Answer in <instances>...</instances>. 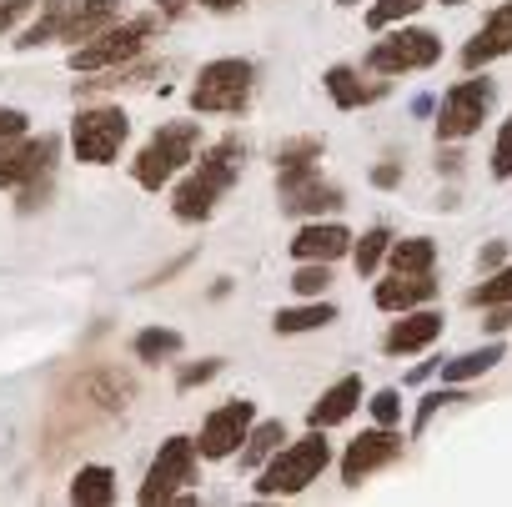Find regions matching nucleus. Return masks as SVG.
I'll list each match as a JSON object with an SVG mask.
<instances>
[{
	"instance_id": "obj_9",
	"label": "nucleus",
	"mask_w": 512,
	"mask_h": 507,
	"mask_svg": "<svg viewBox=\"0 0 512 507\" xmlns=\"http://www.w3.org/2000/svg\"><path fill=\"white\" fill-rule=\"evenodd\" d=\"M196 472H201V452H196V437H166L161 447H156V457H151V467H146V477H141V487H136V502L141 507H161V502H176L191 482H196Z\"/></svg>"
},
{
	"instance_id": "obj_42",
	"label": "nucleus",
	"mask_w": 512,
	"mask_h": 507,
	"mask_svg": "<svg viewBox=\"0 0 512 507\" xmlns=\"http://www.w3.org/2000/svg\"><path fill=\"white\" fill-rule=\"evenodd\" d=\"M201 11H211V16H231V11H241L246 0H196Z\"/></svg>"
},
{
	"instance_id": "obj_13",
	"label": "nucleus",
	"mask_w": 512,
	"mask_h": 507,
	"mask_svg": "<svg viewBox=\"0 0 512 507\" xmlns=\"http://www.w3.org/2000/svg\"><path fill=\"white\" fill-rule=\"evenodd\" d=\"M56 156H61V136H26L16 146H0V191H26L41 176H56Z\"/></svg>"
},
{
	"instance_id": "obj_38",
	"label": "nucleus",
	"mask_w": 512,
	"mask_h": 507,
	"mask_svg": "<svg viewBox=\"0 0 512 507\" xmlns=\"http://www.w3.org/2000/svg\"><path fill=\"white\" fill-rule=\"evenodd\" d=\"M477 267H482V277L497 272V267H507V241H487V246L477 251Z\"/></svg>"
},
{
	"instance_id": "obj_39",
	"label": "nucleus",
	"mask_w": 512,
	"mask_h": 507,
	"mask_svg": "<svg viewBox=\"0 0 512 507\" xmlns=\"http://www.w3.org/2000/svg\"><path fill=\"white\" fill-rule=\"evenodd\" d=\"M372 186H377V191L402 186V161H382V166H372Z\"/></svg>"
},
{
	"instance_id": "obj_24",
	"label": "nucleus",
	"mask_w": 512,
	"mask_h": 507,
	"mask_svg": "<svg viewBox=\"0 0 512 507\" xmlns=\"http://www.w3.org/2000/svg\"><path fill=\"white\" fill-rule=\"evenodd\" d=\"M387 272H407V277H432L437 272V241L432 236H402L387 251Z\"/></svg>"
},
{
	"instance_id": "obj_10",
	"label": "nucleus",
	"mask_w": 512,
	"mask_h": 507,
	"mask_svg": "<svg viewBox=\"0 0 512 507\" xmlns=\"http://www.w3.org/2000/svg\"><path fill=\"white\" fill-rule=\"evenodd\" d=\"M407 457V437L397 432V427H367V432H357L347 447H342V462H337V472H342V487H367L377 472H387V467H397Z\"/></svg>"
},
{
	"instance_id": "obj_7",
	"label": "nucleus",
	"mask_w": 512,
	"mask_h": 507,
	"mask_svg": "<svg viewBox=\"0 0 512 507\" xmlns=\"http://www.w3.org/2000/svg\"><path fill=\"white\" fill-rule=\"evenodd\" d=\"M492 101H497V86H492L482 71H467L462 81H452V86L442 91L437 121H432L437 141H442V146H462L467 136H477V131L487 126V116H492Z\"/></svg>"
},
{
	"instance_id": "obj_28",
	"label": "nucleus",
	"mask_w": 512,
	"mask_h": 507,
	"mask_svg": "<svg viewBox=\"0 0 512 507\" xmlns=\"http://www.w3.org/2000/svg\"><path fill=\"white\" fill-rule=\"evenodd\" d=\"M452 402H467V387H452V382H442L437 392H427V397L417 402V412H412V432H407V437L417 442V437L427 432V422H432L442 407H452Z\"/></svg>"
},
{
	"instance_id": "obj_43",
	"label": "nucleus",
	"mask_w": 512,
	"mask_h": 507,
	"mask_svg": "<svg viewBox=\"0 0 512 507\" xmlns=\"http://www.w3.org/2000/svg\"><path fill=\"white\" fill-rule=\"evenodd\" d=\"M432 372H442V367H437V362H417V367L407 372V387H422V382H427Z\"/></svg>"
},
{
	"instance_id": "obj_32",
	"label": "nucleus",
	"mask_w": 512,
	"mask_h": 507,
	"mask_svg": "<svg viewBox=\"0 0 512 507\" xmlns=\"http://www.w3.org/2000/svg\"><path fill=\"white\" fill-rule=\"evenodd\" d=\"M292 292L297 297H327L332 292V262H297Z\"/></svg>"
},
{
	"instance_id": "obj_25",
	"label": "nucleus",
	"mask_w": 512,
	"mask_h": 507,
	"mask_svg": "<svg viewBox=\"0 0 512 507\" xmlns=\"http://www.w3.org/2000/svg\"><path fill=\"white\" fill-rule=\"evenodd\" d=\"M71 502L76 507H111L116 502V472L106 462H86L71 477Z\"/></svg>"
},
{
	"instance_id": "obj_33",
	"label": "nucleus",
	"mask_w": 512,
	"mask_h": 507,
	"mask_svg": "<svg viewBox=\"0 0 512 507\" xmlns=\"http://www.w3.org/2000/svg\"><path fill=\"white\" fill-rule=\"evenodd\" d=\"M367 412H372V422H377V427H397V422L407 417L402 387H382V392H372V397H367Z\"/></svg>"
},
{
	"instance_id": "obj_37",
	"label": "nucleus",
	"mask_w": 512,
	"mask_h": 507,
	"mask_svg": "<svg viewBox=\"0 0 512 507\" xmlns=\"http://www.w3.org/2000/svg\"><path fill=\"white\" fill-rule=\"evenodd\" d=\"M216 372H221V357H206V362H191V367H186V372L176 377V387H181V392H191V387H206V382H211Z\"/></svg>"
},
{
	"instance_id": "obj_16",
	"label": "nucleus",
	"mask_w": 512,
	"mask_h": 507,
	"mask_svg": "<svg viewBox=\"0 0 512 507\" xmlns=\"http://www.w3.org/2000/svg\"><path fill=\"white\" fill-rule=\"evenodd\" d=\"M437 337H442V312L412 307V312H397V322L382 332V352L387 357H422L427 347H437Z\"/></svg>"
},
{
	"instance_id": "obj_2",
	"label": "nucleus",
	"mask_w": 512,
	"mask_h": 507,
	"mask_svg": "<svg viewBox=\"0 0 512 507\" xmlns=\"http://www.w3.org/2000/svg\"><path fill=\"white\" fill-rule=\"evenodd\" d=\"M327 467H332L327 427H307L302 437H292V442H287L262 472H256L251 492H256V497H297V492H307Z\"/></svg>"
},
{
	"instance_id": "obj_22",
	"label": "nucleus",
	"mask_w": 512,
	"mask_h": 507,
	"mask_svg": "<svg viewBox=\"0 0 512 507\" xmlns=\"http://www.w3.org/2000/svg\"><path fill=\"white\" fill-rule=\"evenodd\" d=\"M322 86H327V96H332L337 111H362V106H372L382 96V86H367V76L357 66H327Z\"/></svg>"
},
{
	"instance_id": "obj_21",
	"label": "nucleus",
	"mask_w": 512,
	"mask_h": 507,
	"mask_svg": "<svg viewBox=\"0 0 512 507\" xmlns=\"http://www.w3.org/2000/svg\"><path fill=\"white\" fill-rule=\"evenodd\" d=\"M287 442H292V437H287V422H277V417L256 422V427L246 432V447L236 452L241 472H251V477H256V472H262V467H267V462H272V457L287 447Z\"/></svg>"
},
{
	"instance_id": "obj_29",
	"label": "nucleus",
	"mask_w": 512,
	"mask_h": 507,
	"mask_svg": "<svg viewBox=\"0 0 512 507\" xmlns=\"http://www.w3.org/2000/svg\"><path fill=\"white\" fill-rule=\"evenodd\" d=\"M322 156H327V141H322V136H292V141H282V146L272 151L277 171H282V166H317Z\"/></svg>"
},
{
	"instance_id": "obj_5",
	"label": "nucleus",
	"mask_w": 512,
	"mask_h": 507,
	"mask_svg": "<svg viewBox=\"0 0 512 507\" xmlns=\"http://www.w3.org/2000/svg\"><path fill=\"white\" fill-rule=\"evenodd\" d=\"M201 156V126L196 121H166L146 136V146L131 161V181L141 191H166V181H176L191 161Z\"/></svg>"
},
{
	"instance_id": "obj_8",
	"label": "nucleus",
	"mask_w": 512,
	"mask_h": 507,
	"mask_svg": "<svg viewBox=\"0 0 512 507\" xmlns=\"http://www.w3.org/2000/svg\"><path fill=\"white\" fill-rule=\"evenodd\" d=\"M131 136V116L121 106H101V101H86L76 116H71V156L86 161V166H111L121 156Z\"/></svg>"
},
{
	"instance_id": "obj_20",
	"label": "nucleus",
	"mask_w": 512,
	"mask_h": 507,
	"mask_svg": "<svg viewBox=\"0 0 512 507\" xmlns=\"http://www.w3.org/2000/svg\"><path fill=\"white\" fill-rule=\"evenodd\" d=\"M337 317H342V312H337L332 297H302L297 307H282V312L272 317V332H277V337H307V332L332 327Z\"/></svg>"
},
{
	"instance_id": "obj_1",
	"label": "nucleus",
	"mask_w": 512,
	"mask_h": 507,
	"mask_svg": "<svg viewBox=\"0 0 512 507\" xmlns=\"http://www.w3.org/2000/svg\"><path fill=\"white\" fill-rule=\"evenodd\" d=\"M241 171H246V141H241V136L211 141L206 156H196V161L176 176V186H171V216L186 221V226L211 221L216 206L226 201V191L241 181Z\"/></svg>"
},
{
	"instance_id": "obj_35",
	"label": "nucleus",
	"mask_w": 512,
	"mask_h": 507,
	"mask_svg": "<svg viewBox=\"0 0 512 507\" xmlns=\"http://www.w3.org/2000/svg\"><path fill=\"white\" fill-rule=\"evenodd\" d=\"M31 136V116L16 111V106H0V146H16Z\"/></svg>"
},
{
	"instance_id": "obj_4",
	"label": "nucleus",
	"mask_w": 512,
	"mask_h": 507,
	"mask_svg": "<svg viewBox=\"0 0 512 507\" xmlns=\"http://www.w3.org/2000/svg\"><path fill=\"white\" fill-rule=\"evenodd\" d=\"M256 96V61L246 56H216L196 71L191 91H186V106L196 116H246Z\"/></svg>"
},
{
	"instance_id": "obj_27",
	"label": "nucleus",
	"mask_w": 512,
	"mask_h": 507,
	"mask_svg": "<svg viewBox=\"0 0 512 507\" xmlns=\"http://www.w3.org/2000/svg\"><path fill=\"white\" fill-rule=\"evenodd\" d=\"M181 347H186V337H181L176 327H141V332H136V342H131L136 362H146V367H161V362H171Z\"/></svg>"
},
{
	"instance_id": "obj_6",
	"label": "nucleus",
	"mask_w": 512,
	"mask_h": 507,
	"mask_svg": "<svg viewBox=\"0 0 512 507\" xmlns=\"http://www.w3.org/2000/svg\"><path fill=\"white\" fill-rule=\"evenodd\" d=\"M442 61V36L427 31V26H387L377 31V41L367 46V61L362 71L372 76H417V71H432Z\"/></svg>"
},
{
	"instance_id": "obj_18",
	"label": "nucleus",
	"mask_w": 512,
	"mask_h": 507,
	"mask_svg": "<svg viewBox=\"0 0 512 507\" xmlns=\"http://www.w3.org/2000/svg\"><path fill=\"white\" fill-rule=\"evenodd\" d=\"M372 302H377V312H387V317L412 312V307H432V302H437V272H432V277L387 272V277L372 287Z\"/></svg>"
},
{
	"instance_id": "obj_3",
	"label": "nucleus",
	"mask_w": 512,
	"mask_h": 507,
	"mask_svg": "<svg viewBox=\"0 0 512 507\" xmlns=\"http://www.w3.org/2000/svg\"><path fill=\"white\" fill-rule=\"evenodd\" d=\"M161 26H166L161 11L156 16H121L116 26H106L101 36H91L86 46L71 51V71H81V76L121 71V66H131V61H141L151 51V41L161 36Z\"/></svg>"
},
{
	"instance_id": "obj_19",
	"label": "nucleus",
	"mask_w": 512,
	"mask_h": 507,
	"mask_svg": "<svg viewBox=\"0 0 512 507\" xmlns=\"http://www.w3.org/2000/svg\"><path fill=\"white\" fill-rule=\"evenodd\" d=\"M362 402H367V387H362V377H357V372H347V377H337V382H332V387L312 402L307 427H327V432H332V427H342V422H347Z\"/></svg>"
},
{
	"instance_id": "obj_31",
	"label": "nucleus",
	"mask_w": 512,
	"mask_h": 507,
	"mask_svg": "<svg viewBox=\"0 0 512 507\" xmlns=\"http://www.w3.org/2000/svg\"><path fill=\"white\" fill-rule=\"evenodd\" d=\"M467 302H472V307H502V302H512V262L497 267V272H487V277L467 292Z\"/></svg>"
},
{
	"instance_id": "obj_14",
	"label": "nucleus",
	"mask_w": 512,
	"mask_h": 507,
	"mask_svg": "<svg viewBox=\"0 0 512 507\" xmlns=\"http://www.w3.org/2000/svg\"><path fill=\"white\" fill-rule=\"evenodd\" d=\"M502 56H512V0L492 6V11L482 16V26L472 31V41L457 51L462 71H487V66H497Z\"/></svg>"
},
{
	"instance_id": "obj_30",
	"label": "nucleus",
	"mask_w": 512,
	"mask_h": 507,
	"mask_svg": "<svg viewBox=\"0 0 512 507\" xmlns=\"http://www.w3.org/2000/svg\"><path fill=\"white\" fill-rule=\"evenodd\" d=\"M422 6H427V0H372V6H367V31L402 26V21H412Z\"/></svg>"
},
{
	"instance_id": "obj_36",
	"label": "nucleus",
	"mask_w": 512,
	"mask_h": 507,
	"mask_svg": "<svg viewBox=\"0 0 512 507\" xmlns=\"http://www.w3.org/2000/svg\"><path fill=\"white\" fill-rule=\"evenodd\" d=\"M36 6H41V0H0V36H11Z\"/></svg>"
},
{
	"instance_id": "obj_44",
	"label": "nucleus",
	"mask_w": 512,
	"mask_h": 507,
	"mask_svg": "<svg viewBox=\"0 0 512 507\" xmlns=\"http://www.w3.org/2000/svg\"><path fill=\"white\" fill-rule=\"evenodd\" d=\"M337 6H342V11H352V6H362V0H337Z\"/></svg>"
},
{
	"instance_id": "obj_45",
	"label": "nucleus",
	"mask_w": 512,
	"mask_h": 507,
	"mask_svg": "<svg viewBox=\"0 0 512 507\" xmlns=\"http://www.w3.org/2000/svg\"><path fill=\"white\" fill-rule=\"evenodd\" d=\"M437 6H467V0H437Z\"/></svg>"
},
{
	"instance_id": "obj_11",
	"label": "nucleus",
	"mask_w": 512,
	"mask_h": 507,
	"mask_svg": "<svg viewBox=\"0 0 512 507\" xmlns=\"http://www.w3.org/2000/svg\"><path fill=\"white\" fill-rule=\"evenodd\" d=\"M277 201L287 216H327L347 206V191L322 176V166H282L277 171Z\"/></svg>"
},
{
	"instance_id": "obj_12",
	"label": "nucleus",
	"mask_w": 512,
	"mask_h": 507,
	"mask_svg": "<svg viewBox=\"0 0 512 507\" xmlns=\"http://www.w3.org/2000/svg\"><path fill=\"white\" fill-rule=\"evenodd\" d=\"M256 427V402H246V397H231V402H221V407H211L206 417H201V427H196V452L206 457V462H226V457H236L241 447H246V432Z\"/></svg>"
},
{
	"instance_id": "obj_17",
	"label": "nucleus",
	"mask_w": 512,
	"mask_h": 507,
	"mask_svg": "<svg viewBox=\"0 0 512 507\" xmlns=\"http://www.w3.org/2000/svg\"><path fill=\"white\" fill-rule=\"evenodd\" d=\"M126 16V0H66L61 11V26H56V41H66L71 51L86 46L91 36H101L106 26H116Z\"/></svg>"
},
{
	"instance_id": "obj_40",
	"label": "nucleus",
	"mask_w": 512,
	"mask_h": 507,
	"mask_svg": "<svg viewBox=\"0 0 512 507\" xmlns=\"http://www.w3.org/2000/svg\"><path fill=\"white\" fill-rule=\"evenodd\" d=\"M507 327H512V302H502V307H487V317H482V332L502 337Z\"/></svg>"
},
{
	"instance_id": "obj_15",
	"label": "nucleus",
	"mask_w": 512,
	"mask_h": 507,
	"mask_svg": "<svg viewBox=\"0 0 512 507\" xmlns=\"http://www.w3.org/2000/svg\"><path fill=\"white\" fill-rule=\"evenodd\" d=\"M352 231L342 226V221H327V216H312V221H302L297 226V236L287 241V251H292V262H342V257H352Z\"/></svg>"
},
{
	"instance_id": "obj_23",
	"label": "nucleus",
	"mask_w": 512,
	"mask_h": 507,
	"mask_svg": "<svg viewBox=\"0 0 512 507\" xmlns=\"http://www.w3.org/2000/svg\"><path fill=\"white\" fill-rule=\"evenodd\" d=\"M502 357H507V342H502V337H492V342H482V347H472V352H462V357L442 362V382H452V387H467V382L487 377V372H492Z\"/></svg>"
},
{
	"instance_id": "obj_34",
	"label": "nucleus",
	"mask_w": 512,
	"mask_h": 507,
	"mask_svg": "<svg viewBox=\"0 0 512 507\" xmlns=\"http://www.w3.org/2000/svg\"><path fill=\"white\" fill-rule=\"evenodd\" d=\"M487 171H492V181H512V111L502 116V126H497V136H492Z\"/></svg>"
},
{
	"instance_id": "obj_41",
	"label": "nucleus",
	"mask_w": 512,
	"mask_h": 507,
	"mask_svg": "<svg viewBox=\"0 0 512 507\" xmlns=\"http://www.w3.org/2000/svg\"><path fill=\"white\" fill-rule=\"evenodd\" d=\"M151 6H156L166 21H181V16H186V6H196V0H151Z\"/></svg>"
},
{
	"instance_id": "obj_26",
	"label": "nucleus",
	"mask_w": 512,
	"mask_h": 507,
	"mask_svg": "<svg viewBox=\"0 0 512 507\" xmlns=\"http://www.w3.org/2000/svg\"><path fill=\"white\" fill-rule=\"evenodd\" d=\"M392 226H367L357 241H352V267H357V277H377L382 272V262H387V251H392Z\"/></svg>"
}]
</instances>
